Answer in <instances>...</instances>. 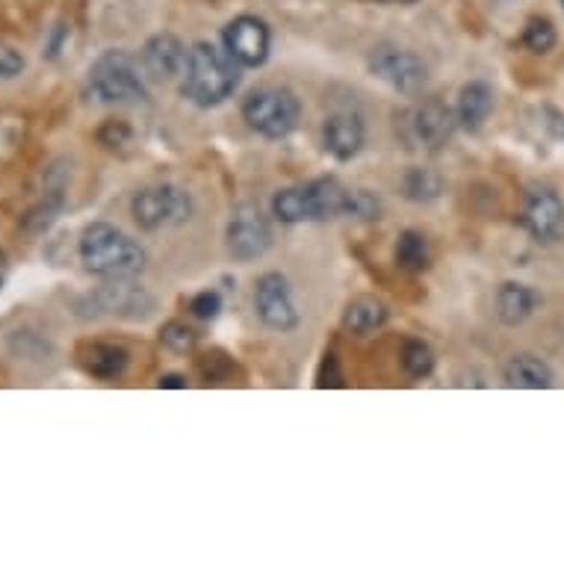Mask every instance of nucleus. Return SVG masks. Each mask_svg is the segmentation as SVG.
<instances>
[{"label": "nucleus", "mask_w": 564, "mask_h": 564, "mask_svg": "<svg viewBox=\"0 0 564 564\" xmlns=\"http://www.w3.org/2000/svg\"><path fill=\"white\" fill-rule=\"evenodd\" d=\"M240 86V63L228 51L195 42L189 47L184 68V95L198 107H216L228 101L234 89Z\"/></svg>", "instance_id": "obj_1"}, {"label": "nucleus", "mask_w": 564, "mask_h": 564, "mask_svg": "<svg viewBox=\"0 0 564 564\" xmlns=\"http://www.w3.org/2000/svg\"><path fill=\"white\" fill-rule=\"evenodd\" d=\"M80 260L101 278H137L145 269V249L110 223H93L80 237Z\"/></svg>", "instance_id": "obj_2"}, {"label": "nucleus", "mask_w": 564, "mask_h": 564, "mask_svg": "<svg viewBox=\"0 0 564 564\" xmlns=\"http://www.w3.org/2000/svg\"><path fill=\"white\" fill-rule=\"evenodd\" d=\"M145 72L137 56L128 51H107L89 68V93L104 104H142L149 101Z\"/></svg>", "instance_id": "obj_3"}, {"label": "nucleus", "mask_w": 564, "mask_h": 564, "mask_svg": "<svg viewBox=\"0 0 564 564\" xmlns=\"http://www.w3.org/2000/svg\"><path fill=\"white\" fill-rule=\"evenodd\" d=\"M299 116H302V104H299L296 95L290 89H281V86L254 89L242 101V121L267 139L290 137L296 130Z\"/></svg>", "instance_id": "obj_4"}, {"label": "nucleus", "mask_w": 564, "mask_h": 564, "mask_svg": "<svg viewBox=\"0 0 564 564\" xmlns=\"http://www.w3.org/2000/svg\"><path fill=\"white\" fill-rule=\"evenodd\" d=\"M130 214H133V219H137V225L142 231H160V228H169V225H177L184 223V219H189V214H193V202H189V195H186L181 186H145L142 193L133 195Z\"/></svg>", "instance_id": "obj_5"}, {"label": "nucleus", "mask_w": 564, "mask_h": 564, "mask_svg": "<svg viewBox=\"0 0 564 564\" xmlns=\"http://www.w3.org/2000/svg\"><path fill=\"white\" fill-rule=\"evenodd\" d=\"M130 278H112L110 284L93 290L80 299L84 316H119V319H145L154 311V299L142 288L128 284Z\"/></svg>", "instance_id": "obj_6"}, {"label": "nucleus", "mask_w": 564, "mask_h": 564, "mask_svg": "<svg viewBox=\"0 0 564 564\" xmlns=\"http://www.w3.org/2000/svg\"><path fill=\"white\" fill-rule=\"evenodd\" d=\"M225 237H228V251L242 263L263 258L272 246V228L258 204H240L231 214Z\"/></svg>", "instance_id": "obj_7"}, {"label": "nucleus", "mask_w": 564, "mask_h": 564, "mask_svg": "<svg viewBox=\"0 0 564 564\" xmlns=\"http://www.w3.org/2000/svg\"><path fill=\"white\" fill-rule=\"evenodd\" d=\"M370 72L388 86H393L397 93L405 95L420 93L429 80L426 63L411 51H402V47L393 45H381L372 51Z\"/></svg>", "instance_id": "obj_8"}, {"label": "nucleus", "mask_w": 564, "mask_h": 564, "mask_svg": "<svg viewBox=\"0 0 564 564\" xmlns=\"http://www.w3.org/2000/svg\"><path fill=\"white\" fill-rule=\"evenodd\" d=\"M523 228L538 242L564 240V202L550 186H532L523 202Z\"/></svg>", "instance_id": "obj_9"}, {"label": "nucleus", "mask_w": 564, "mask_h": 564, "mask_svg": "<svg viewBox=\"0 0 564 564\" xmlns=\"http://www.w3.org/2000/svg\"><path fill=\"white\" fill-rule=\"evenodd\" d=\"M254 307L263 325L275 328V332H293L299 325V311L290 296L288 278L278 272H267L258 278L254 284Z\"/></svg>", "instance_id": "obj_10"}, {"label": "nucleus", "mask_w": 564, "mask_h": 564, "mask_svg": "<svg viewBox=\"0 0 564 564\" xmlns=\"http://www.w3.org/2000/svg\"><path fill=\"white\" fill-rule=\"evenodd\" d=\"M269 28L254 15H240L225 28V51L240 65L258 68L269 56Z\"/></svg>", "instance_id": "obj_11"}, {"label": "nucleus", "mask_w": 564, "mask_h": 564, "mask_svg": "<svg viewBox=\"0 0 564 564\" xmlns=\"http://www.w3.org/2000/svg\"><path fill=\"white\" fill-rule=\"evenodd\" d=\"M186 56H189V51L181 39L172 36V33H160V36H151L142 47V72L158 84H169L177 75H184Z\"/></svg>", "instance_id": "obj_12"}, {"label": "nucleus", "mask_w": 564, "mask_h": 564, "mask_svg": "<svg viewBox=\"0 0 564 564\" xmlns=\"http://www.w3.org/2000/svg\"><path fill=\"white\" fill-rule=\"evenodd\" d=\"M455 121H458V116H455L446 104H423V107H416V110L411 112V121H408V128H411V142H416V145H423V149L429 151H437L441 145H446V142L453 139Z\"/></svg>", "instance_id": "obj_13"}, {"label": "nucleus", "mask_w": 564, "mask_h": 564, "mask_svg": "<svg viewBox=\"0 0 564 564\" xmlns=\"http://www.w3.org/2000/svg\"><path fill=\"white\" fill-rule=\"evenodd\" d=\"M325 151L337 160L358 158L364 149V121L355 112H334L323 124Z\"/></svg>", "instance_id": "obj_14"}, {"label": "nucleus", "mask_w": 564, "mask_h": 564, "mask_svg": "<svg viewBox=\"0 0 564 564\" xmlns=\"http://www.w3.org/2000/svg\"><path fill=\"white\" fill-rule=\"evenodd\" d=\"M305 198L307 216L314 223H323V219H337V216L349 214L351 189H346L337 177H316L305 184Z\"/></svg>", "instance_id": "obj_15"}, {"label": "nucleus", "mask_w": 564, "mask_h": 564, "mask_svg": "<svg viewBox=\"0 0 564 564\" xmlns=\"http://www.w3.org/2000/svg\"><path fill=\"white\" fill-rule=\"evenodd\" d=\"M77 361L95 379H119L128 367V349L119 343H84L77 349Z\"/></svg>", "instance_id": "obj_16"}, {"label": "nucleus", "mask_w": 564, "mask_h": 564, "mask_svg": "<svg viewBox=\"0 0 564 564\" xmlns=\"http://www.w3.org/2000/svg\"><path fill=\"white\" fill-rule=\"evenodd\" d=\"M538 302L541 296L527 284H502L497 293V314L506 325H520L535 314Z\"/></svg>", "instance_id": "obj_17"}, {"label": "nucleus", "mask_w": 564, "mask_h": 564, "mask_svg": "<svg viewBox=\"0 0 564 564\" xmlns=\"http://www.w3.org/2000/svg\"><path fill=\"white\" fill-rule=\"evenodd\" d=\"M506 384L523 390H544L553 384V370L535 355H518L506 367Z\"/></svg>", "instance_id": "obj_18"}, {"label": "nucleus", "mask_w": 564, "mask_h": 564, "mask_svg": "<svg viewBox=\"0 0 564 564\" xmlns=\"http://www.w3.org/2000/svg\"><path fill=\"white\" fill-rule=\"evenodd\" d=\"M490 110H494V93H490L488 84L476 80V84L464 86L462 95H458V110H455L464 128L476 130L481 121L488 119Z\"/></svg>", "instance_id": "obj_19"}, {"label": "nucleus", "mask_w": 564, "mask_h": 564, "mask_svg": "<svg viewBox=\"0 0 564 564\" xmlns=\"http://www.w3.org/2000/svg\"><path fill=\"white\" fill-rule=\"evenodd\" d=\"M384 323H388V307L372 296L355 299V302L346 307V314H343V325H346L351 334H372L379 332Z\"/></svg>", "instance_id": "obj_20"}, {"label": "nucleus", "mask_w": 564, "mask_h": 564, "mask_svg": "<svg viewBox=\"0 0 564 564\" xmlns=\"http://www.w3.org/2000/svg\"><path fill=\"white\" fill-rule=\"evenodd\" d=\"M397 263L405 272H423L429 267V242L420 231H405L397 242Z\"/></svg>", "instance_id": "obj_21"}, {"label": "nucleus", "mask_w": 564, "mask_h": 564, "mask_svg": "<svg viewBox=\"0 0 564 564\" xmlns=\"http://www.w3.org/2000/svg\"><path fill=\"white\" fill-rule=\"evenodd\" d=\"M272 214H275L281 223H288V225H296V223H305V219H311V216H307L305 184L281 189V193L272 198Z\"/></svg>", "instance_id": "obj_22"}, {"label": "nucleus", "mask_w": 564, "mask_h": 564, "mask_svg": "<svg viewBox=\"0 0 564 564\" xmlns=\"http://www.w3.org/2000/svg\"><path fill=\"white\" fill-rule=\"evenodd\" d=\"M402 189L411 202H432L444 189V181L432 169H408L405 177H402Z\"/></svg>", "instance_id": "obj_23"}, {"label": "nucleus", "mask_w": 564, "mask_h": 564, "mask_svg": "<svg viewBox=\"0 0 564 564\" xmlns=\"http://www.w3.org/2000/svg\"><path fill=\"white\" fill-rule=\"evenodd\" d=\"M402 367L411 379H426L429 372L435 370V351L423 340H408L402 346Z\"/></svg>", "instance_id": "obj_24"}, {"label": "nucleus", "mask_w": 564, "mask_h": 564, "mask_svg": "<svg viewBox=\"0 0 564 564\" xmlns=\"http://www.w3.org/2000/svg\"><path fill=\"white\" fill-rule=\"evenodd\" d=\"M523 45L535 54H546L555 45V28L546 19H532L523 30Z\"/></svg>", "instance_id": "obj_25"}, {"label": "nucleus", "mask_w": 564, "mask_h": 564, "mask_svg": "<svg viewBox=\"0 0 564 564\" xmlns=\"http://www.w3.org/2000/svg\"><path fill=\"white\" fill-rule=\"evenodd\" d=\"M130 139H133V130H130L121 119H107L101 128H98V142H101L104 149H124V145H130Z\"/></svg>", "instance_id": "obj_26"}, {"label": "nucleus", "mask_w": 564, "mask_h": 564, "mask_svg": "<svg viewBox=\"0 0 564 564\" xmlns=\"http://www.w3.org/2000/svg\"><path fill=\"white\" fill-rule=\"evenodd\" d=\"M160 343L172 351H189L195 346V332L184 323H169L160 332Z\"/></svg>", "instance_id": "obj_27"}, {"label": "nucleus", "mask_w": 564, "mask_h": 564, "mask_svg": "<svg viewBox=\"0 0 564 564\" xmlns=\"http://www.w3.org/2000/svg\"><path fill=\"white\" fill-rule=\"evenodd\" d=\"M381 214V204L379 198L367 189H351V198H349V214L346 216H355V219H379Z\"/></svg>", "instance_id": "obj_28"}, {"label": "nucleus", "mask_w": 564, "mask_h": 564, "mask_svg": "<svg viewBox=\"0 0 564 564\" xmlns=\"http://www.w3.org/2000/svg\"><path fill=\"white\" fill-rule=\"evenodd\" d=\"M24 56L15 51L7 42H0V80H12V77H19L24 72Z\"/></svg>", "instance_id": "obj_29"}, {"label": "nucleus", "mask_w": 564, "mask_h": 564, "mask_svg": "<svg viewBox=\"0 0 564 564\" xmlns=\"http://www.w3.org/2000/svg\"><path fill=\"white\" fill-rule=\"evenodd\" d=\"M189 307H193V314L198 316V319H214V316L219 314V307H223V299H219V293H214V290H204V293H198V296L189 302Z\"/></svg>", "instance_id": "obj_30"}, {"label": "nucleus", "mask_w": 564, "mask_h": 564, "mask_svg": "<svg viewBox=\"0 0 564 564\" xmlns=\"http://www.w3.org/2000/svg\"><path fill=\"white\" fill-rule=\"evenodd\" d=\"M319 384H323V388H328V384H332V388H337V384H340V372H337V358H334V355H325Z\"/></svg>", "instance_id": "obj_31"}, {"label": "nucleus", "mask_w": 564, "mask_h": 564, "mask_svg": "<svg viewBox=\"0 0 564 564\" xmlns=\"http://www.w3.org/2000/svg\"><path fill=\"white\" fill-rule=\"evenodd\" d=\"M158 388H186V379L177 372H169V376H160Z\"/></svg>", "instance_id": "obj_32"}]
</instances>
